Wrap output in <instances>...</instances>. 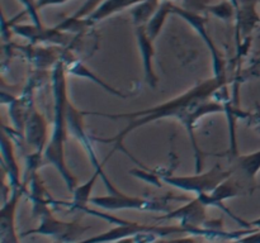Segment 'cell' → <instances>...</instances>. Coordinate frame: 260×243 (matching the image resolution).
Wrapping results in <instances>:
<instances>
[{
  "instance_id": "obj_20",
  "label": "cell",
  "mask_w": 260,
  "mask_h": 243,
  "mask_svg": "<svg viewBox=\"0 0 260 243\" xmlns=\"http://www.w3.org/2000/svg\"><path fill=\"white\" fill-rule=\"evenodd\" d=\"M103 2L104 0H88V2H86L85 4H84L83 7L75 13V14L71 15V18H74V19H83V18H86L89 14H91V13H93L94 10H95Z\"/></svg>"
},
{
  "instance_id": "obj_8",
  "label": "cell",
  "mask_w": 260,
  "mask_h": 243,
  "mask_svg": "<svg viewBox=\"0 0 260 243\" xmlns=\"http://www.w3.org/2000/svg\"><path fill=\"white\" fill-rule=\"evenodd\" d=\"M25 192V186L13 189L8 199L3 202L0 212V242H19V237L15 230V210L20 196Z\"/></svg>"
},
{
  "instance_id": "obj_17",
  "label": "cell",
  "mask_w": 260,
  "mask_h": 243,
  "mask_svg": "<svg viewBox=\"0 0 260 243\" xmlns=\"http://www.w3.org/2000/svg\"><path fill=\"white\" fill-rule=\"evenodd\" d=\"M66 68H68V71H70L71 73H74V75L80 76V77H89V78H91V80H93L94 83H96V84H98V85H101L102 88L106 89V90L108 91V93L114 94V95H118V96H122V98H124L123 94L118 93V91L114 90V89L112 88V86L107 85V84L104 83L103 80H101V78H99L98 76L94 75V73L91 72V71L89 70V68H86L85 66L83 65V63L74 62L73 65H69V66L66 65Z\"/></svg>"
},
{
  "instance_id": "obj_9",
  "label": "cell",
  "mask_w": 260,
  "mask_h": 243,
  "mask_svg": "<svg viewBox=\"0 0 260 243\" xmlns=\"http://www.w3.org/2000/svg\"><path fill=\"white\" fill-rule=\"evenodd\" d=\"M23 137L28 146L33 149L32 153H45L46 146L48 143L47 122L35 105L30 109L29 116H28L24 132H23Z\"/></svg>"
},
{
  "instance_id": "obj_5",
  "label": "cell",
  "mask_w": 260,
  "mask_h": 243,
  "mask_svg": "<svg viewBox=\"0 0 260 243\" xmlns=\"http://www.w3.org/2000/svg\"><path fill=\"white\" fill-rule=\"evenodd\" d=\"M231 175V169L223 170L220 165H216L215 167L208 172H198L192 176H164L162 181L168 185L183 190V191L194 192L196 196L205 197L213 192V190L225 181Z\"/></svg>"
},
{
  "instance_id": "obj_11",
  "label": "cell",
  "mask_w": 260,
  "mask_h": 243,
  "mask_svg": "<svg viewBox=\"0 0 260 243\" xmlns=\"http://www.w3.org/2000/svg\"><path fill=\"white\" fill-rule=\"evenodd\" d=\"M136 29V38L137 45H139L140 53L142 57V66H144L145 72V80L149 84L151 88H155L159 81L156 73L154 71V66H152V58H154L155 51H154V40L147 35L145 25H140V27H135Z\"/></svg>"
},
{
  "instance_id": "obj_19",
  "label": "cell",
  "mask_w": 260,
  "mask_h": 243,
  "mask_svg": "<svg viewBox=\"0 0 260 243\" xmlns=\"http://www.w3.org/2000/svg\"><path fill=\"white\" fill-rule=\"evenodd\" d=\"M19 2L23 4V7H24V13H27V14L29 15L33 24H36L37 27H43L42 23H41L40 14H38L37 0H19Z\"/></svg>"
},
{
  "instance_id": "obj_16",
  "label": "cell",
  "mask_w": 260,
  "mask_h": 243,
  "mask_svg": "<svg viewBox=\"0 0 260 243\" xmlns=\"http://www.w3.org/2000/svg\"><path fill=\"white\" fill-rule=\"evenodd\" d=\"M102 172H103V166L99 167V169H95L93 176L89 179L88 182H85V184L81 185V186L75 187V190L73 191L74 199H73V202H71V205H70L71 209H80L81 210L83 208L86 207V204H88V202H90L91 190H93L94 185H95V182H96V179L101 176Z\"/></svg>"
},
{
  "instance_id": "obj_3",
  "label": "cell",
  "mask_w": 260,
  "mask_h": 243,
  "mask_svg": "<svg viewBox=\"0 0 260 243\" xmlns=\"http://www.w3.org/2000/svg\"><path fill=\"white\" fill-rule=\"evenodd\" d=\"M81 212L94 214L99 218L116 223V227L112 228L108 232L103 234L95 235L86 239V242H101V240H121V239H132V240H147L155 239L156 237H165V235L174 234V233H188L182 225H149L139 222H131L124 220L121 218L112 217L109 214H102V213L91 210L89 208H83Z\"/></svg>"
},
{
  "instance_id": "obj_13",
  "label": "cell",
  "mask_w": 260,
  "mask_h": 243,
  "mask_svg": "<svg viewBox=\"0 0 260 243\" xmlns=\"http://www.w3.org/2000/svg\"><path fill=\"white\" fill-rule=\"evenodd\" d=\"M141 0H104L91 14H89L86 18H83L84 25L85 27H91L95 23L102 22L107 19L111 15L117 14L124 9H131L134 5L140 3Z\"/></svg>"
},
{
  "instance_id": "obj_4",
  "label": "cell",
  "mask_w": 260,
  "mask_h": 243,
  "mask_svg": "<svg viewBox=\"0 0 260 243\" xmlns=\"http://www.w3.org/2000/svg\"><path fill=\"white\" fill-rule=\"evenodd\" d=\"M101 177L103 179L104 185L109 194L104 196L91 197L90 202L94 207H98L104 210H123V209H135V210H146V212H169V200L168 197H154V199H146V197L129 196L119 191L116 186L112 185L108 177L102 172Z\"/></svg>"
},
{
  "instance_id": "obj_6",
  "label": "cell",
  "mask_w": 260,
  "mask_h": 243,
  "mask_svg": "<svg viewBox=\"0 0 260 243\" xmlns=\"http://www.w3.org/2000/svg\"><path fill=\"white\" fill-rule=\"evenodd\" d=\"M207 205L198 196L189 200L185 205L165 213L159 219L177 220L182 227H184L190 234H210V233H218L216 230L208 229L207 214H206Z\"/></svg>"
},
{
  "instance_id": "obj_22",
  "label": "cell",
  "mask_w": 260,
  "mask_h": 243,
  "mask_svg": "<svg viewBox=\"0 0 260 243\" xmlns=\"http://www.w3.org/2000/svg\"><path fill=\"white\" fill-rule=\"evenodd\" d=\"M250 224L253 225L254 228H258V229H260V218H258V219L253 220V222H250Z\"/></svg>"
},
{
  "instance_id": "obj_2",
  "label": "cell",
  "mask_w": 260,
  "mask_h": 243,
  "mask_svg": "<svg viewBox=\"0 0 260 243\" xmlns=\"http://www.w3.org/2000/svg\"><path fill=\"white\" fill-rule=\"evenodd\" d=\"M66 62L61 58L53 66L52 93H53V127L51 138L43 153V161L53 165L65 180L68 189L74 191L76 187V179L69 170L65 159V143L68 138V83H66Z\"/></svg>"
},
{
  "instance_id": "obj_15",
  "label": "cell",
  "mask_w": 260,
  "mask_h": 243,
  "mask_svg": "<svg viewBox=\"0 0 260 243\" xmlns=\"http://www.w3.org/2000/svg\"><path fill=\"white\" fill-rule=\"evenodd\" d=\"M160 4H161L160 0H141L136 5H134L129 9V14H131L132 23L135 24V27L146 25L152 15L159 9Z\"/></svg>"
},
{
  "instance_id": "obj_14",
  "label": "cell",
  "mask_w": 260,
  "mask_h": 243,
  "mask_svg": "<svg viewBox=\"0 0 260 243\" xmlns=\"http://www.w3.org/2000/svg\"><path fill=\"white\" fill-rule=\"evenodd\" d=\"M173 5L174 4L172 3V0H164V2L160 4L156 13H155L151 17V19L149 20V23L145 25L147 35H149L152 40L156 39V37L160 34L162 27H164L165 22H167L168 17H169L170 14H173Z\"/></svg>"
},
{
  "instance_id": "obj_18",
  "label": "cell",
  "mask_w": 260,
  "mask_h": 243,
  "mask_svg": "<svg viewBox=\"0 0 260 243\" xmlns=\"http://www.w3.org/2000/svg\"><path fill=\"white\" fill-rule=\"evenodd\" d=\"M206 10L212 13L217 18H221L223 20H231L236 18V10L238 7L234 4L233 0H222L221 3L215 5H208Z\"/></svg>"
},
{
  "instance_id": "obj_23",
  "label": "cell",
  "mask_w": 260,
  "mask_h": 243,
  "mask_svg": "<svg viewBox=\"0 0 260 243\" xmlns=\"http://www.w3.org/2000/svg\"><path fill=\"white\" fill-rule=\"evenodd\" d=\"M258 2H259V3H260V0H258Z\"/></svg>"
},
{
  "instance_id": "obj_12",
  "label": "cell",
  "mask_w": 260,
  "mask_h": 243,
  "mask_svg": "<svg viewBox=\"0 0 260 243\" xmlns=\"http://www.w3.org/2000/svg\"><path fill=\"white\" fill-rule=\"evenodd\" d=\"M2 151H3V170L8 176V184L13 189H19L24 186V184L20 182V171L18 166L17 158L14 154V148L10 137L7 136V132H3L2 137Z\"/></svg>"
},
{
  "instance_id": "obj_10",
  "label": "cell",
  "mask_w": 260,
  "mask_h": 243,
  "mask_svg": "<svg viewBox=\"0 0 260 243\" xmlns=\"http://www.w3.org/2000/svg\"><path fill=\"white\" fill-rule=\"evenodd\" d=\"M231 176L241 186L243 191L255 182V177L260 170V151L249 154H240L231 165Z\"/></svg>"
},
{
  "instance_id": "obj_21",
  "label": "cell",
  "mask_w": 260,
  "mask_h": 243,
  "mask_svg": "<svg viewBox=\"0 0 260 243\" xmlns=\"http://www.w3.org/2000/svg\"><path fill=\"white\" fill-rule=\"evenodd\" d=\"M66 2H69V0H37V8L40 10L41 8L50 7V5H61L65 4Z\"/></svg>"
},
{
  "instance_id": "obj_7",
  "label": "cell",
  "mask_w": 260,
  "mask_h": 243,
  "mask_svg": "<svg viewBox=\"0 0 260 243\" xmlns=\"http://www.w3.org/2000/svg\"><path fill=\"white\" fill-rule=\"evenodd\" d=\"M173 14H177L178 17L182 18L183 20L188 23L196 32L203 38V40L207 45L208 50H210L211 55H212V62H213V76L217 77H226L225 75V61H223L222 55L217 47L215 46L213 40L211 39L210 34L206 29V18L198 14L194 10H189L187 8L178 7V5H173Z\"/></svg>"
},
{
  "instance_id": "obj_1",
  "label": "cell",
  "mask_w": 260,
  "mask_h": 243,
  "mask_svg": "<svg viewBox=\"0 0 260 243\" xmlns=\"http://www.w3.org/2000/svg\"><path fill=\"white\" fill-rule=\"evenodd\" d=\"M226 77H217L212 76L205 81H201L192 89L185 91L182 95L172 99L169 101L159 104V105L151 106V108L144 109V110L135 111V113L126 114H104L98 111H84V115H101L107 116L111 119H127L128 124L124 127L123 131L119 132L113 138H96L98 141L104 143H112L113 142L114 151L117 148H123L122 143L123 139L128 136L135 129L142 126L151 123V122L159 120L164 118H174L182 123V126L187 129L190 142L196 152V170L201 172L202 159H201V151L197 146L194 137V127L201 118L213 113H221L225 110V106L217 100H213V96L220 93L221 89L225 86Z\"/></svg>"
}]
</instances>
